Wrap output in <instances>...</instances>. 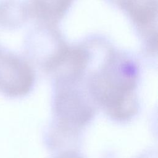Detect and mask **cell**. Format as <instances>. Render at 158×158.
<instances>
[{
    "mask_svg": "<svg viewBox=\"0 0 158 158\" xmlns=\"http://www.w3.org/2000/svg\"><path fill=\"white\" fill-rule=\"evenodd\" d=\"M35 81L31 67L21 57L0 48V93L9 98L27 95Z\"/></svg>",
    "mask_w": 158,
    "mask_h": 158,
    "instance_id": "cell-2",
    "label": "cell"
},
{
    "mask_svg": "<svg viewBox=\"0 0 158 158\" xmlns=\"http://www.w3.org/2000/svg\"><path fill=\"white\" fill-rule=\"evenodd\" d=\"M55 112L64 127L77 128L93 117L94 109L85 96L70 83H59L54 99Z\"/></svg>",
    "mask_w": 158,
    "mask_h": 158,
    "instance_id": "cell-3",
    "label": "cell"
},
{
    "mask_svg": "<svg viewBox=\"0 0 158 158\" xmlns=\"http://www.w3.org/2000/svg\"><path fill=\"white\" fill-rule=\"evenodd\" d=\"M119 4L139 27H151L156 20L157 0H119Z\"/></svg>",
    "mask_w": 158,
    "mask_h": 158,
    "instance_id": "cell-4",
    "label": "cell"
},
{
    "mask_svg": "<svg viewBox=\"0 0 158 158\" xmlns=\"http://www.w3.org/2000/svg\"><path fill=\"white\" fill-rule=\"evenodd\" d=\"M137 78L135 64L126 57L112 54L93 77L92 94L112 118L128 120L138 110L135 93Z\"/></svg>",
    "mask_w": 158,
    "mask_h": 158,
    "instance_id": "cell-1",
    "label": "cell"
},
{
    "mask_svg": "<svg viewBox=\"0 0 158 158\" xmlns=\"http://www.w3.org/2000/svg\"><path fill=\"white\" fill-rule=\"evenodd\" d=\"M73 0H32L31 8L40 18L54 22L63 16Z\"/></svg>",
    "mask_w": 158,
    "mask_h": 158,
    "instance_id": "cell-6",
    "label": "cell"
},
{
    "mask_svg": "<svg viewBox=\"0 0 158 158\" xmlns=\"http://www.w3.org/2000/svg\"><path fill=\"white\" fill-rule=\"evenodd\" d=\"M56 158H82L79 154L73 152H67L63 153Z\"/></svg>",
    "mask_w": 158,
    "mask_h": 158,
    "instance_id": "cell-7",
    "label": "cell"
},
{
    "mask_svg": "<svg viewBox=\"0 0 158 158\" xmlns=\"http://www.w3.org/2000/svg\"><path fill=\"white\" fill-rule=\"evenodd\" d=\"M27 8L18 0H0V26L14 28L23 22Z\"/></svg>",
    "mask_w": 158,
    "mask_h": 158,
    "instance_id": "cell-5",
    "label": "cell"
}]
</instances>
